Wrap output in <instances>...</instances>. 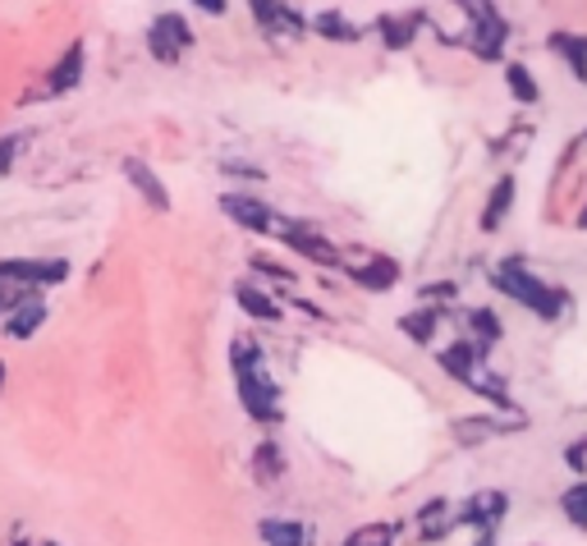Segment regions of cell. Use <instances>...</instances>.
I'll list each match as a JSON object with an SVG mask.
<instances>
[{
    "label": "cell",
    "mask_w": 587,
    "mask_h": 546,
    "mask_svg": "<svg viewBox=\"0 0 587 546\" xmlns=\"http://www.w3.org/2000/svg\"><path fill=\"white\" fill-rule=\"evenodd\" d=\"M230 367H234L239 404H244L248 418H257V423H280L285 418V413H280V390L267 377V359H262V349H257L253 336H239L230 344Z\"/></svg>",
    "instance_id": "1"
},
{
    "label": "cell",
    "mask_w": 587,
    "mask_h": 546,
    "mask_svg": "<svg viewBox=\"0 0 587 546\" xmlns=\"http://www.w3.org/2000/svg\"><path fill=\"white\" fill-rule=\"evenodd\" d=\"M496 290H505L510 299H518L528 313H537L541 321H555L564 313V294L551 290L547 280H537L528 267H524V257H500V267H496Z\"/></svg>",
    "instance_id": "2"
},
{
    "label": "cell",
    "mask_w": 587,
    "mask_h": 546,
    "mask_svg": "<svg viewBox=\"0 0 587 546\" xmlns=\"http://www.w3.org/2000/svg\"><path fill=\"white\" fill-rule=\"evenodd\" d=\"M271 234H280L285 244L298 253V257H308V262H317V267H344L340 262V248L331 244V239H321L317 234V226L313 221H276V230Z\"/></svg>",
    "instance_id": "3"
},
{
    "label": "cell",
    "mask_w": 587,
    "mask_h": 546,
    "mask_svg": "<svg viewBox=\"0 0 587 546\" xmlns=\"http://www.w3.org/2000/svg\"><path fill=\"white\" fill-rule=\"evenodd\" d=\"M147 47H151V56H157L161 64H175L188 47H193V28H188V19L184 14H157L151 19V28H147Z\"/></svg>",
    "instance_id": "4"
},
{
    "label": "cell",
    "mask_w": 587,
    "mask_h": 546,
    "mask_svg": "<svg viewBox=\"0 0 587 546\" xmlns=\"http://www.w3.org/2000/svg\"><path fill=\"white\" fill-rule=\"evenodd\" d=\"M464 19L473 24V33H468L473 51L482 56V60H500V51H505V37H510L505 19H500L491 5H464Z\"/></svg>",
    "instance_id": "5"
},
{
    "label": "cell",
    "mask_w": 587,
    "mask_h": 546,
    "mask_svg": "<svg viewBox=\"0 0 587 546\" xmlns=\"http://www.w3.org/2000/svg\"><path fill=\"white\" fill-rule=\"evenodd\" d=\"M221 211L230 216V221L239 230H257V234H271L280 216L257 198V193H221Z\"/></svg>",
    "instance_id": "6"
},
{
    "label": "cell",
    "mask_w": 587,
    "mask_h": 546,
    "mask_svg": "<svg viewBox=\"0 0 587 546\" xmlns=\"http://www.w3.org/2000/svg\"><path fill=\"white\" fill-rule=\"evenodd\" d=\"M124 180L138 189V198H143L151 211H170V193H166V184H161V174L151 170L147 161L129 157V161H124Z\"/></svg>",
    "instance_id": "7"
},
{
    "label": "cell",
    "mask_w": 587,
    "mask_h": 546,
    "mask_svg": "<svg viewBox=\"0 0 587 546\" xmlns=\"http://www.w3.org/2000/svg\"><path fill=\"white\" fill-rule=\"evenodd\" d=\"M500 514H505V496H500V492H477L468 506L460 510V519H454V523H468V529H477L482 537H491V529L500 523Z\"/></svg>",
    "instance_id": "8"
},
{
    "label": "cell",
    "mask_w": 587,
    "mask_h": 546,
    "mask_svg": "<svg viewBox=\"0 0 587 546\" xmlns=\"http://www.w3.org/2000/svg\"><path fill=\"white\" fill-rule=\"evenodd\" d=\"M253 24L267 28V33H280V37H298L308 19L290 5H276V0H253Z\"/></svg>",
    "instance_id": "9"
},
{
    "label": "cell",
    "mask_w": 587,
    "mask_h": 546,
    "mask_svg": "<svg viewBox=\"0 0 587 546\" xmlns=\"http://www.w3.org/2000/svg\"><path fill=\"white\" fill-rule=\"evenodd\" d=\"M41 321H47V303H41V294H28L24 303H14V308L5 313V336L28 340Z\"/></svg>",
    "instance_id": "10"
},
{
    "label": "cell",
    "mask_w": 587,
    "mask_h": 546,
    "mask_svg": "<svg viewBox=\"0 0 587 546\" xmlns=\"http://www.w3.org/2000/svg\"><path fill=\"white\" fill-rule=\"evenodd\" d=\"M234 299H239V308H244L248 317H257V321H280V317H285V308H280V303L262 286H253V280H239Z\"/></svg>",
    "instance_id": "11"
},
{
    "label": "cell",
    "mask_w": 587,
    "mask_h": 546,
    "mask_svg": "<svg viewBox=\"0 0 587 546\" xmlns=\"http://www.w3.org/2000/svg\"><path fill=\"white\" fill-rule=\"evenodd\" d=\"M350 276L358 280L363 290H390V286L400 280V262L386 257V253H377V257H367L363 267H350Z\"/></svg>",
    "instance_id": "12"
},
{
    "label": "cell",
    "mask_w": 587,
    "mask_h": 546,
    "mask_svg": "<svg viewBox=\"0 0 587 546\" xmlns=\"http://www.w3.org/2000/svg\"><path fill=\"white\" fill-rule=\"evenodd\" d=\"M547 47H551L564 64H570L578 83H587V37H583V33H551Z\"/></svg>",
    "instance_id": "13"
},
{
    "label": "cell",
    "mask_w": 587,
    "mask_h": 546,
    "mask_svg": "<svg viewBox=\"0 0 587 546\" xmlns=\"http://www.w3.org/2000/svg\"><path fill=\"white\" fill-rule=\"evenodd\" d=\"M510 207H514V174H500L496 189H491V198H487V207H482V230L496 234L500 226H505Z\"/></svg>",
    "instance_id": "14"
},
{
    "label": "cell",
    "mask_w": 587,
    "mask_h": 546,
    "mask_svg": "<svg viewBox=\"0 0 587 546\" xmlns=\"http://www.w3.org/2000/svg\"><path fill=\"white\" fill-rule=\"evenodd\" d=\"M280 473H285V454H280L276 441H257L253 450V483L257 487H276Z\"/></svg>",
    "instance_id": "15"
},
{
    "label": "cell",
    "mask_w": 587,
    "mask_h": 546,
    "mask_svg": "<svg viewBox=\"0 0 587 546\" xmlns=\"http://www.w3.org/2000/svg\"><path fill=\"white\" fill-rule=\"evenodd\" d=\"M477 363H482V354H477V344H473L468 336H464V340H454L450 349H441V367H445L454 381H468Z\"/></svg>",
    "instance_id": "16"
},
{
    "label": "cell",
    "mask_w": 587,
    "mask_h": 546,
    "mask_svg": "<svg viewBox=\"0 0 587 546\" xmlns=\"http://www.w3.org/2000/svg\"><path fill=\"white\" fill-rule=\"evenodd\" d=\"M257 537L267 546H308V529L298 519H262L257 523Z\"/></svg>",
    "instance_id": "17"
},
{
    "label": "cell",
    "mask_w": 587,
    "mask_h": 546,
    "mask_svg": "<svg viewBox=\"0 0 587 546\" xmlns=\"http://www.w3.org/2000/svg\"><path fill=\"white\" fill-rule=\"evenodd\" d=\"M78 78H83V47L74 41L70 51H64L56 64H51V78H47V87L51 93H70V87H78Z\"/></svg>",
    "instance_id": "18"
},
{
    "label": "cell",
    "mask_w": 587,
    "mask_h": 546,
    "mask_svg": "<svg viewBox=\"0 0 587 546\" xmlns=\"http://www.w3.org/2000/svg\"><path fill=\"white\" fill-rule=\"evenodd\" d=\"M518 418H510V423H496V418H460L454 423V441L460 446H482V441H491L496 432H510Z\"/></svg>",
    "instance_id": "19"
},
{
    "label": "cell",
    "mask_w": 587,
    "mask_h": 546,
    "mask_svg": "<svg viewBox=\"0 0 587 546\" xmlns=\"http://www.w3.org/2000/svg\"><path fill=\"white\" fill-rule=\"evenodd\" d=\"M454 510H450V500H427V506L418 510V533L427 537V542H437V537H445L450 529H454V519H450Z\"/></svg>",
    "instance_id": "20"
},
{
    "label": "cell",
    "mask_w": 587,
    "mask_h": 546,
    "mask_svg": "<svg viewBox=\"0 0 587 546\" xmlns=\"http://www.w3.org/2000/svg\"><path fill=\"white\" fill-rule=\"evenodd\" d=\"M464 321H468V331H473L468 340L477 344V354L487 359V349H491V344L500 340V317H496L491 308H473V313H468Z\"/></svg>",
    "instance_id": "21"
},
{
    "label": "cell",
    "mask_w": 587,
    "mask_h": 546,
    "mask_svg": "<svg viewBox=\"0 0 587 546\" xmlns=\"http://www.w3.org/2000/svg\"><path fill=\"white\" fill-rule=\"evenodd\" d=\"M437 326H441V313H431V308H418V313H404V317H400V331H404L413 344H431Z\"/></svg>",
    "instance_id": "22"
},
{
    "label": "cell",
    "mask_w": 587,
    "mask_h": 546,
    "mask_svg": "<svg viewBox=\"0 0 587 546\" xmlns=\"http://www.w3.org/2000/svg\"><path fill=\"white\" fill-rule=\"evenodd\" d=\"M418 24H423V14H413V19H400V14H386V19H381V24H377V28H381V37H386V47H390V51H404V47H408V41H413V28H418Z\"/></svg>",
    "instance_id": "23"
},
{
    "label": "cell",
    "mask_w": 587,
    "mask_h": 546,
    "mask_svg": "<svg viewBox=\"0 0 587 546\" xmlns=\"http://www.w3.org/2000/svg\"><path fill=\"white\" fill-rule=\"evenodd\" d=\"M505 87H510V97L518 101V106H533L537 97H541V87L533 83V74H528V64H505Z\"/></svg>",
    "instance_id": "24"
},
{
    "label": "cell",
    "mask_w": 587,
    "mask_h": 546,
    "mask_svg": "<svg viewBox=\"0 0 587 546\" xmlns=\"http://www.w3.org/2000/svg\"><path fill=\"white\" fill-rule=\"evenodd\" d=\"M313 28H317L321 37H331V41H358V28H354L344 14H335V10L317 14V19H313Z\"/></svg>",
    "instance_id": "25"
},
{
    "label": "cell",
    "mask_w": 587,
    "mask_h": 546,
    "mask_svg": "<svg viewBox=\"0 0 587 546\" xmlns=\"http://www.w3.org/2000/svg\"><path fill=\"white\" fill-rule=\"evenodd\" d=\"M560 510H564V519H570V523L587 529V477H583V483H574L570 492L560 496Z\"/></svg>",
    "instance_id": "26"
},
{
    "label": "cell",
    "mask_w": 587,
    "mask_h": 546,
    "mask_svg": "<svg viewBox=\"0 0 587 546\" xmlns=\"http://www.w3.org/2000/svg\"><path fill=\"white\" fill-rule=\"evenodd\" d=\"M390 542H395V523H367V529L344 537V546H390Z\"/></svg>",
    "instance_id": "27"
},
{
    "label": "cell",
    "mask_w": 587,
    "mask_h": 546,
    "mask_svg": "<svg viewBox=\"0 0 587 546\" xmlns=\"http://www.w3.org/2000/svg\"><path fill=\"white\" fill-rule=\"evenodd\" d=\"M454 294H460V286H454V280H441V286H423V290H418L423 308H431V313H437V308H450Z\"/></svg>",
    "instance_id": "28"
},
{
    "label": "cell",
    "mask_w": 587,
    "mask_h": 546,
    "mask_svg": "<svg viewBox=\"0 0 587 546\" xmlns=\"http://www.w3.org/2000/svg\"><path fill=\"white\" fill-rule=\"evenodd\" d=\"M248 262H253L257 276H271V280H280V286H294V267H280V262H271V257H262V253H253Z\"/></svg>",
    "instance_id": "29"
},
{
    "label": "cell",
    "mask_w": 587,
    "mask_h": 546,
    "mask_svg": "<svg viewBox=\"0 0 587 546\" xmlns=\"http://www.w3.org/2000/svg\"><path fill=\"white\" fill-rule=\"evenodd\" d=\"M564 464H570L578 477H587V436L570 441V450H564Z\"/></svg>",
    "instance_id": "30"
},
{
    "label": "cell",
    "mask_w": 587,
    "mask_h": 546,
    "mask_svg": "<svg viewBox=\"0 0 587 546\" xmlns=\"http://www.w3.org/2000/svg\"><path fill=\"white\" fill-rule=\"evenodd\" d=\"M225 174H244V180H267L262 166H244V161H221Z\"/></svg>",
    "instance_id": "31"
},
{
    "label": "cell",
    "mask_w": 587,
    "mask_h": 546,
    "mask_svg": "<svg viewBox=\"0 0 587 546\" xmlns=\"http://www.w3.org/2000/svg\"><path fill=\"white\" fill-rule=\"evenodd\" d=\"M14 151H19V138H0V174L14 166Z\"/></svg>",
    "instance_id": "32"
},
{
    "label": "cell",
    "mask_w": 587,
    "mask_h": 546,
    "mask_svg": "<svg viewBox=\"0 0 587 546\" xmlns=\"http://www.w3.org/2000/svg\"><path fill=\"white\" fill-rule=\"evenodd\" d=\"M203 14H225V0H198Z\"/></svg>",
    "instance_id": "33"
},
{
    "label": "cell",
    "mask_w": 587,
    "mask_h": 546,
    "mask_svg": "<svg viewBox=\"0 0 587 546\" xmlns=\"http://www.w3.org/2000/svg\"><path fill=\"white\" fill-rule=\"evenodd\" d=\"M578 230H587V203H583V211H578Z\"/></svg>",
    "instance_id": "34"
},
{
    "label": "cell",
    "mask_w": 587,
    "mask_h": 546,
    "mask_svg": "<svg viewBox=\"0 0 587 546\" xmlns=\"http://www.w3.org/2000/svg\"><path fill=\"white\" fill-rule=\"evenodd\" d=\"M0 386H5V363H0Z\"/></svg>",
    "instance_id": "35"
},
{
    "label": "cell",
    "mask_w": 587,
    "mask_h": 546,
    "mask_svg": "<svg viewBox=\"0 0 587 546\" xmlns=\"http://www.w3.org/2000/svg\"><path fill=\"white\" fill-rule=\"evenodd\" d=\"M477 546H491V537H482V542H477Z\"/></svg>",
    "instance_id": "36"
}]
</instances>
